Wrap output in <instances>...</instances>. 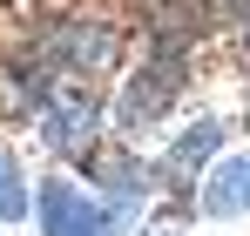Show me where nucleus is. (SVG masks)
Instances as JSON below:
<instances>
[{"label": "nucleus", "mask_w": 250, "mask_h": 236, "mask_svg": "<svg viewBox=\"0 0 250 236\" xmlns=\"http://www.w3.org/2000/svg\"><path fill=\"white\" fill-rule=\"evenodd\" d=\"M41 236H122V209L82 196L61 176H47L41 182Z\"/></svg>", "instance_id": "1"}, {"label": "nucleus", "mask_w": 250, "mask_h": 236, "mask_svg": "<svg viewBox=\"0 0 250 236\" xmlns=\"http://www.w3.org/2000/svg\"><path fill=\"white\" fill-rule=\"evenodd\" d=\"M34 108H41L47 149H88L102 128V101L88 88H61V81H34Z\"/></svg>", "instance_id": "2"}, {"label": "nucleus", "mask_w": 250, "mask_h": 236, "mask_svg": "<svg viewBox=\"0 0 250 236\" xmlns=\"http://www.w3.org/2000/svg\"><path fill=\"white\" fill-rule=\"evenodd\" d=\"M115 54H122V34L108 20H68V27H54V40H47V61L68 68V75H88V81L108 75Z\"/></svg>", "instance_id": "3"}, {"label": "nucleus", "mask_w": 250, "mask_h": 236, "mask_svg": "<svg viewBox=\"0 0 250 236\" xmlns=\"http://www.w3.org/2000/svg\"><path fill=\"white\" fill-rule=\"evenodd\" d=\"M176 61H149L142 75L128 81V95H122V121L128 128H142V121H156V115H169V101H176Z\"/></svg>", "instance_id": "4"}, {"label": "nucleus", "mask_w": 250, "mask_h": 236, "mask_svg": "<svg viewBox=\"0 0 250 236\" xmlns=\"http://www.w3.org/2000/svg\"><path fill=\"white\" fill-rule=\"evenodd\" d=\"M203 216H216V223L250 216V149H244V156H230V162L203 182Z\"/></svg>", "instance_id": "5"}, {"label": "nucleus", "mask_w": 250, "mask_h": 236, "mask_svg": "<svg viewBox=\"0 0 250 236\" xmlns=\"http://www.w3.org/2000/svg\"><path fill=\"white\" fill-rule=\"evenodd\" d=\"M216 142H223V128H216V121H189V128H183V142L169 149V176H196V169L216 156Z\"/></svg>", "instance_id": "6"}, {"label": "nucleus", "mask_w": 250, "mask_h": 236, "mask_svg": "<svg viewBox=\"0 0 250 236\" xmlns=\"http://www.w3.org/2000/svg\"><path fill=\"white\" fill-rule=\"evenodd\" d=\"M14 216H27V182H21V162L0 149V223H14Z\"/></svg>", "instance_id": "7"}, {"label": "nucleus", "mask_w": 250, "mask_h": 236, "mask_svg": "<svg viewBox=\"0 0 250 236\" xmlns=\"http://www.w3.org/2000/svg\"><path fill=\"white\" fill-rule=\"evenodd\" d=\"M149 236H183V230H149Z\"/></svg>", "instance_id": "8"}]
</instances>
